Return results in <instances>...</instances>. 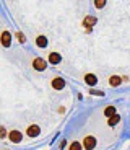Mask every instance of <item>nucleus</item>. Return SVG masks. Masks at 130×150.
<instances>
[{
  "instance_id": "obj_1",
  "label": "nucleus",
  "mask_w": 130,
  "mask_h": 150,
  "mask_svg": "<svg viewBox=\"0 0 130 150\" xmlns=\"http://www.w3.org/2000/svg\"><path fill=\"white\" fill-rule=\"evenodd\" d=\"M83 147L86 150H93L96 147V139H94L93 135H86L85 139H83Z\"/></svg>"
},
{
  "instance_id": "obj_2",
  "label": "nucleus",
  "mask_w": 130,
  "mask_h": 150,
  "mask_svg": "<svg viewBox=\"0 0 130 150\" xmlns=\"http://www.w3.org/2000/svg\"><path fill=\"white\" fill-rule=\"evenodd\" d=\"M39 132H41V129H39V126H37V124H31L30 127L26 129V135H28V137H31V139H33V137H37V135H39Z\"/></svg>"
},
{
  "instance_id": "obj_3",
  "label": "nucleus",
  "mask_w": 130,
  "mask_h": 150,
  "mask_svg": "<svg viewBox=\"0 0 130 150\" xmlns=\"http://www.w3.org/2000/svg\"><path fill=\"white\" fill-rule=\"evenodd\" d=\"M33 67L36 69V70L42 72V70H46L47 64H46V60H44V59H41V57H36V59L33 60Z\"/></svg>"
},
{
  "instance_id": "obj_4",
  "label": "nucleus",
  "mask_w": 130,
  "mask_h": 150,
  "mask_svg": "<svg viewBox=\"0 0 130 150\" xmlns=\"http://www.w3.org/2000/svg\"><path fill=\"white\" fill-rule=\"evenodd\" d=\"M0 42H2L4 47H10V44H11V34L8 33V31H4L2 36H0Z\"/></svg>"
},
{
  "instance_id": "obj_5",
  "label": "nucleus",
  "mask_w": 130,
  "mask_h": 150,
  "mask_svg": "<svg viewBox=\"0 0 130 150\" xmlns=\"http://www.w3.org/2000/svg\"><path fill=\"white\" fill-rule=\"evenodd\" d=\"M8 139H10L13 144H20L23 140V134L20 131H11L10 134H8Z\"/></svg>"
},
{
  "instance_id": "obj_6",
  "label": "nucleus",
  "mask_w": 130,
  "mask_h": 150,
  "mask_svg": "<svg viewBox=\"0 0 130 150\" xmlns=\"http://www.w3.org/2000/svg\"><path fill=\"white\" fill-rule=\"evenodd\" d=\"M63 86H65V80H63L62 77L52 79V88H54V90H62Z\"/></svg>"
},
{
  "instance_id": "obj_7",
  "label": "nucleus",
  "mask_w": 130,
  "mask_h": 150,
  "mask_svg": "<svg viewBox=\"0 0 130 150\" xmlns=\"http://www.w3.org/2000/svg\"><path fill=\"white\" fill-rule=\"evenodd\" d=\"M47 60H49V64H60V60H62V57H60V54H57V52H51L49 54V57H47Z\"/></svg>"
},
{
  "instance_id": "obj_8",
  "label": "nucleus",
  "mask_w": 130,
  "mask_h": 150,
  "mask_svg": "<svg viewBox=\"0 0 130 150\" xmlns=\"http://www.w3.org/2000/svg\"><path fill=\"white\" fill-rule=\"evenodd\" d=\"M122 82H124V79L119 77V75H112V77H109V85L111 86H119Z\"/></svg>"
},
{
  "instance_id": "obj_9",
  "label": "nucleus",
  "mask_w": 130,
  "mask_h": 150,
  "mask_svg": "<svg viewBox=\"0 0 130 150\" xmlns=\"http://www.w3.org/2000/svg\"><path fill=\"white\" fill-rule=\"evenodd\" d=\"M85 82L88 83L89 86H94L98 83V79H96V75L94 74H86L85 75Z\"/></svg>"
},
{
  "instance_id": "obj_10",
  "label": "nucleus",
  "mask_w": 130,
  "mask_h": 150,
  "mask_svg": "<svg viewBox=\"0 0 130 150\" xmlns=\"http://www.w3.org/2000/svg\"><path fill=\"white\" fill-rule=\"evenodd\" d=\"M94 23H96V18H94V16H86L85 20H83V25H85V28L86 30H89V28H93V25Z\"/></svg>"
},
{
  "instance_id": "obj_11",
  "label": "nucleus",
  "mask_w": 130,
  "mask_h": 150,
  "mask_svg": "<svg viewBox=\"0 0 130 150\" xmlns=\"http://www.w3.org/2000/svg\"><path fill=\"white\" fill-rule=\"evenodd\" d=\"M117 114V109H115V106H108V108L104 109V116H108V117H112Z\"/></svg>"
},
{
  "instance_id": "obj_12",
  "label": "nucleus",
  "mask_w": 130,
  "mask_h": 150,
  "mask_svg": "<svg viewBox=\"0 0 130 150\" xmlns=\"http://www.w3.org/2000/svg\"><path fill=\"white\" fill-rule=\"evenodd\" d=\"M36 44L39 46V47H46V46H47V38L46 36H37L36 38Z\"/></svg>"
},
{
  "instance_id": "obj_13",
  "label": "nucleus",
  "mask_w": 130,
  "mask_h": 150,
  "mask_svg": "<svg viewBox=\"0 0 130 150\" xmlns=\"http://www.w3.org/2000/svg\"><path fill=\"white\" fill-rule=\"evenodd\" d=\"M119 121H120V116H119V114H115V116H112V117H109V119H108V124H109V126H115Z\"/></svg>"
},
{
  "instance_id": "obj_14",
  "label": "nucleus",
  "mask_w": 130,
  "mask_h": 150,
  "mask_svg": "<svg viewBox=\"0 0 130 150\" xmlns=\"http://www.w3.org/2000/svg\"><path fill=\"white\" fill-rule=\"evenodd\" d=\"M68 150H82V144L80 142H72V145H70Z\"/></svg>"
},
{
  "instance_id": "obj_15",
  "label": "nucleus",
  "mask_w": 130,
  "mask_h": 150,
  "mask_svg": "<svg viewBox=\"0 0 130 150\" xmlns=\"http://www.w3.org/2000/svg\"><path fill=\"white\" fill-rule=\"evenodd\" d=\"M16 39H18L20 42H25V41H26L25 34H23V33H20V31H18V33H16Z\"/></svg>"
},
{
  "instance_id": "obj_16",
  "label": "nucleus",
  "mask_w": 130,
  "mask_h": 150,
  "mask_svg": "<svg viewBox=\"0 0 130 150\" xmlns=\"http://www.w3.org/2000/svg\"><path fill=\"white\" fill-rule=\"evenodd\" d=\"M89 95H96V96H104V91H99V90H89Z\"/></svg>"
},
{
  "instance_id": "obj_17",
  "label": "nucleus",
  "mask_w": 130,
  "mask_h": 150,
  "mask_svg": "<svg viewBox=\"0 0 130 150\" xmlns=\"http://www.w3.org/2000/svg\"><path fill=\"white\" fill-rule=\"evenodd\" d=\"M94 7H96V8H103V7H106V2L98 0V2H94Z\"/></svg>"
},
{
  "instance_id": "obj_18",
  "label": "nucleus",
  "mask_w": 130,
  "mask_h": 150,
  "mask_svg": "<svg viewBox=\"0 0 130 150\" xmlns=\"http://www.w3.org/2000/svg\"><path fill=\"white\" fill-rule=\"evenodd\" d=\"M4 137H7V131H5V127L0 126V139H4Z\"/></svg>"
}]
</instances>
